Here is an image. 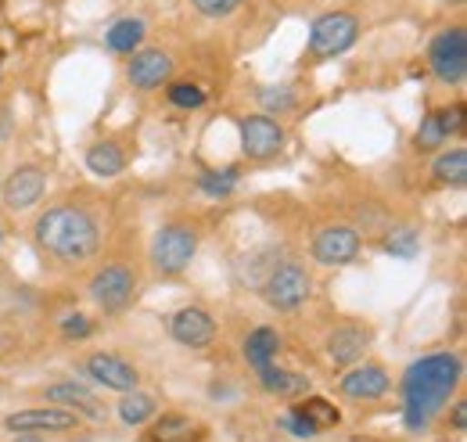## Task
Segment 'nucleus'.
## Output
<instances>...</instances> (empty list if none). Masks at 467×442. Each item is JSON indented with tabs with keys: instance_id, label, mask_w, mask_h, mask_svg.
Segmentation results:
<instances>
[{
	"instance_id": "obj_1",
	"label": "nucleus",
	"mask_w": 467,
	"mask_h": 442,
	"mask_svg": "<svg viewBox=\"0 0 467 442\" xmlns=\"http://www.w3.org/2000/svg\"><path fill=\"white\" fill-rule=\"evenodd\" d=\"M464 363L457 353H431L417 363H410L403 374V421L410 432H424L435 414L450 403V395L461 385Z\"/></svg>"
},
{
	"instance_id": "obj_2",
	"label": "nucleus",
	"mask_w": 467,
	"mask_h": 442,
	"mask_svg": "<svg viewBox=\"0 0 467 442\" xmlns=\"http://www.w3.org/2000/svg\"><path fill=\"white\" fill-rule=\"evenodd\" d=\"M33 241L58 263H87L101 245V226L79 205H55L33 223Z\"/></svg>"
},
{
	"instance_id": "obj_3",
	"label": "nucleus",
	"mask_w": 467,
	"mask_h": 442,
	"mask_svg": "<svg viewBox=\"0 0 467 442\" xmlns=\"http://www.w3.org/2000/svg\"><path fill=\"white\" fill-rule=\"evenodd\" d=\"M198 252V230L187 223H166L151 241V267L162 277H176L191 267Z\"/></svg>"
},
{
	"instance_id": "obj_4",
	"label": "nucleus",
	"mask_w": 467,
	"mask_h": 442,
	"mask_svg": "<svg viewBox=\"0 0 467 442\" xmlns=\"http://www.w3.org/2000/svg\"><path fill=\"white\" fill-rule=\"evenodd\" d=\"M359 40V18L352 11H327L309 26V55L338 58Z\"/></svg>"
},
{
	"instance_id": "obj_5",
	"label": "nucleus",
	"mask_w": 467,
	"mask_h": 442,
	"mask_svg": "<svg viewBox=\"0 0 467 442\" xmlns=\"http://www.w3.org/2000/svg\"><path fill=\"white\" fill-rule=\"evenodd\" d=\"M428 65L435 72L439 83L446 87H461L467 79V29L464 26H450L446 33H439L428 47Z\"/></svg>"
},
{
	"instance_id": "obj_6",
	"label": "nucleus",
	"mask_w": 467,
	"mask_h": 442,
	"mask_svg": "<svg viewBox=\"0 0 467 442\" xmlns=\"http://www.w3.org/2000/svg\"><path fill=\"white\" fill-rule=\"evenodd\" d=\"M309 291H313V280L306 274V267H298V263L274 267L266 284H263V295L277 313H295L298 306H306Z\"/></svg>"
},
{
	"instance_id": "obj_7",
	"label": "nucleus",
	"mask_w": 467,
	"mask_h": 442,
	"mask_svg": "<svg viewBox=\"0 0 467 442\" xmlns=\"http://www.w3.org/2000/svg\"><path fill=\"white\" fill-rule=\"evenodd\" d=\"M359 248H363V237L349 223H331L313 237V259L324 267H349L356 263Z\"/></svg>"
},
{
	"instance_id": "obj_8",
	"label": "nucleus",
	"mask_w": 467,
	"mask_h": 442,
	"mask_svg": "<svg viewBox=\"0 0 467 442\" xmlns=\"http://www.w3.org/2000/svg\"><path fill=\"white\" fill-rule=\"evenodd\" d=\"M133 295H137V277L130 274L126 267H119V263L98 270L94 280H90V299H94L105 313L126 310V306L133 302Z\"/></svg>"
},
{
	"instance_id": "obj_9",
	"label": "nucleus",
	"mask_w": 467,
	"mask_h": 442,
	"mask_svg": "<svg viewBox=\"0 0 467 442\" xmlns=\"http://www.w3.org/2000/svg\"><path fill=\"white\" fill-rule=\"evenodd\" d=\"M281 148H285V130H281L277 119H270V115H248V119H241V152L248 159L266 163Z\"/></svg>"
},
{
	"instance_id": "obj_10",
	"label": "nucleus",
	"mask_w": 467,
	"mask_h": 442,
	"mask_svg": "<svg viewBox=\"0 0 467 442\" xmlns=\"http://www.w3.org/2000/svg\"><path fill=\"white\" fill-rule=\"evenodd\" d=\"M79 421V414L65 410V406H36V410H18L7 414V432L15 436H40V432H72Z\"/></svg>"
},
{
	"instance_id": "obj_11",
	"label": "nucleus",
	"mask_w": 467,
	"mask_h": 442,
	"mask_svg": "<svg viewBox=\"0 0 467 442\" xmlns=\"http://www.w3.org/2000/svg\"><path fill=\"white\" fill-rule=\"evenodd\" d=\"M47 191V173L33 163L18 166L7 180H4V205L11 213H29Z\"/></svg>"
},
{
	"instance_id": "obj_12",
	"label": "nucleus",
	"mask_w": 467,
	"mask_h": 442,
	"mask_svg": "<svg viewBox=\"0 0 467 442\" xmlns=\"http://www.w3.org/2000/svg\"><path fill=\"white\" fill-rule=\"evenodd\" d=\"M170 334H173V342L187 345V349H205L216 338V321L198 306H183L170 317Z\"/></svg>"
},
{
	"instance_id": "obj_13",
	"label": "nucleus",
	"mask_w": 467,
	"mask_h": 442,
	"mask_svg": "<svg viewBox=\"0 0 467 442\" xmlns=\"http://www.w3.org/2000/svg\"><path fill=\"white\" fill-rule=\"evenodd\" d=\"M126 76H130V83L137 90H159L173 76V58L166 55V51H155V47L133 51L130 65H126Z\"/></svg>"
},
{
	"instance_id": "obj_14",
	"label": "nucleus",
	"mask_w": 467,
	"mask_h": 442,
	"mask_svg": "<svg viewBox=\"0 0 467 442\" xmlns=\"http://www.w3.org/2000/svg\"><path fill=\"white\" fill-rule=\"evenodd\" d=\"M83 371H87L98 385L112 388V392H130V388H137V382H140L137 367L126 363L116 353H94V356H87Z\"/></svg>"
},
{
	"instance_id": "obj_15",
	"label": "nucleus",
	"mask_w": 467,
	"mask_h": 442,
	"mask_svg": "<svg viewBox=\"0 0 467 442\" xmlns=\"http://www.w3.org/2000/svg\"><path fill=\"white\" fill-rule=\"evenodd\" d=\"M367 345H370V332L363 324H342L327 334V356L338 367H352L367 353Z\"/></svg>"
},
{
	"instance_id": "obj_16",
	"label": "nucleus",
	"mask_w": 467,
	"mask_h": 442,
	"mask_svg": "<svg viewBox=\"0 0 467 442\" xmlns=\"http://www.w3.org/2000/svg\"><path fill=\"white\" fill-rule=\"evenodd\" d=\"M389 385L392 378L381 363H363V367H352L349 374H342V392L349 399H381Z\"/></svg>"
},
{
	"instance_id": "obj_17",
	"label": "nucleus",
	"mask_w": 467,
	"mask_h": 442,
	"mask_svg": "<svg viewBox=\"0 0 467 442\" xmlns=\"http://www.w3.org/2000/svg\"><path fill=\"white\" fill-rule=\"evenodd\" d=\"M47 403L51 406H65L72 414H83V417H101V403L98 395L79 382H58V385L47 388Z\"/></svg>"
},
{
	"instance_id": "obj_18",
	"label": "nucleus",
	"mask_w": 467,
	"mask_h": 442,
	"mask_svg": "<svg viewBox=\"0 0 467 442\" xmlns=\"http://www.w3.org/2000/svg\"><path fill=\"white\" fill-rule=\"evenodd\" d=\"M144 37H148V22L144 18H119L105 29V47L112 55H133V51H140Z\"/></svg>"
},
{
	"instance_id": "obj_19",
	"label": "nucleus",
	"mask_w": 467,
	"mask_h": 442,
	"mask_svg": "<svg viewBox=\"0 0 467 442\" xmlns=\"http://www.w3.org/2000/svg\"><path fill=\"white\" fill-rule=\"evenodd\" d=\"M255 378H259V385L266 388L270 395H302V392H309V378H302L295 371H285V367H274V363L259 367Z\"/></svg>"
},
{
	"instance_id": "obj_20",
	"label": "nucleus",
	"mask_w": 467,
	"mask_h": 442,
	"mask_svg": "<svg viewBox=\"0 0 467 442\" xmlns=\"http://www.w3.org/2000/svg\"><path fill=\"white\" fill-rule=\"evenodd\" d=\"M277 349H281V334L274 332V328H255V332L248 334V342H244V360H248L252 371H259V367L274 363Z\"/></svg>"
},
{
	"instance_id": "obj_21",
	"label": "nucleus",
	"mask_w": 467,
	"mask_h": 442,
	"mask_svg": "<svg viewBox=\"0 0 467 442\" xmlns=\"http://www.w3.org/2000/svg\"><path fill=\"white\" fill-rule=\"evenodd\" d=\"M87 169L94 176L112 180V176H119L126 169V155L119 152V144H112V141H98V144L87 148Z\"/></svg>"
},
{
	"instance_id": "obj_22",
	"label": "nucleus",
	"mask_w": 467,
	"mask_h": 442,
	"mask_svg": "<svg viewBox=\"0 0 467 442\" xmlns=\"http://www.w3.org/2000/svg\"><path fill=\"white\" fill-rule=\"evenodd\" d=\"M435 180L446 184V187H464L467 184V148H453V152H442L435 159Z\"/></svg>"
},
{
	"instance_id": "obj_23",
	"label": "nucleus",
	"mask_w": 467,
	"mask_h": 442,
	"mask_svg": "<svg viewBox=\"0 0 467 442\" xmlns=\"http://www.w3.org/2000/svg\"><path fill=\"white\" fill-rule=\"evenodd\" d=\"M119 417H122V425H144V421H151V417H155V395L137 392V388L122 392Z\"/></svg>"
},
{
	"instance_id": "obj_24",
	"label": "nucleus",
	"mask_w": 467,
	"mask_h": 442,
	"mask_svg": "<svg viewBox=\"0 0 467 442\" xmlns=\"http://www.w3.org/2000/svg\"><path fill=\"white\" fill-rule=\"evenodd\" d=\"M194 439V421L183 414H162L151 425V442H191Z\"/></svg>"
},
{
	"instance_id": "obj_25",
	"label": "nucleus",
	"mask_w": 467,
	"mask_h": 442,
	"mask_svg": "<svg viewBox=\"0 0 467 442\" xmlns=\"http://www.w3.org/2000/svg\"><path fill=\"white\" fill-rule=\"evenodd\" d=\"M385 252H389L392 259H413V256L420 252V234H417V226H410V223L392 226V230L385 234Z\"/></svg>"
},
{
	"instance_id": "obj_26",
	"label": "nucleus",
	"mask_w": 467,
	"mask_h": 442,
	"mask_svg": "<svg viewBox=\"0 0 467 442\" xmlns=\"http://www.w3.org/2000/svg\"><path fill=\"white\" fill-rule=\"evenodd\" d=\"M298 410L313 421V428L317 432H324V428H335L338 421H342V414L335 410V403H327V399H320V395H309L306 403H298Z\"/></svg>"
},
{
	"instance_id": "obj_27",
	"label": "nucleus",
	"mask_w": 467,
	"mask_h": 442,
	"mask_svg": "<svg viewBox=\"0 0 467 442\" xmlns=\"http://www.w3.org/2000/svg\"><path fill=\"white\" fill-rule=\"evenodd\" d=\"M198 187L209 195V198H227L234 187H237V169H205L198 176Z\"/></svg>"
},
{
	"instance_id": "obj_28",
	"label": "nucleus",
	"mask_w": 467,
	"mask_h": 442,
	"mask_svg": "<svg viewBox=\"0 0 467 442\" xmlns=\"http://www.w3.org/2000/svg\"><path fill=\"white\" fill-rule=\"evenodd\" d=\"M446 141H450V137H446V130L439 126V115L428 111V115L420 119V126H417V137H413L417 152H439Z\"/></svg>"
},
{
	"instance_id": "obj_29",
	"label": "nucleus",
	"mask_w": 467,
	"mask_h": 442,
	"mask_svg": "<svg viewBox=\"0 0 467 442\" xmlns=\"http://www.w3.org/2000/svg\"><path fill=\"white\" fill-rule=\"evenodd\" d=\"M170 105L176 109H202L205 105V90L198 83H170Z\"/></svg>"
},
{
	"instance_id": "obj_30",
	"label": "nucleus",
	"mask_w": 467,
	"mask_h": 442,
	"mask_svg": "<svg viewBox=\"0 0 467 442\" xmlns=\"http://www.w3.org/2000/svg\"><path fill=\"white\" fill-rule=\"evenodd\" d=\"M259 101H263L266 115H285L295 105V94L288 87H263L259 90Z\"/></svg>"
},
{
	"instance_id": "obj_31",
	"label": "nucleus",
	"mask_w": 467,
	"mask_h": 442,
	"mask_svg": "<svg viewBox=\"0 0 467 442\" xmlns=\"http://www.w3.org/2000/svg\"><path fill=\"white\" fill-rule=\"evenodd\" d=\"M281 428H285V432H292L295 439H313V436H320V432L313 428V421H309L298 406H292V410L281 417Z\"/></svg>"
},
{
	"instance_id": "obj_32",
	"label": "nucleus",
	"mask_w": 467,
	"mask_h": 442,
	"mask_svg": "<svg viewBox=\"0 0 467 442\" xmlns=\"http://www.w3.org/2000/svg\"><path fill=\"white\" fill-rule=\"evenodd\" d=\"M191 4H194V11L205 15V18H227V15H234L244 0H191Z\"/></svg>"
},
{
	"instance_id": "obj_33",
	"label": "nucleus",
	"mask_w": 467,
	"mask_h": 442,
	"mask_svg": "<svg viewBox=\"0 0 467 442\" xmlns=\"http://www.w3.org/2000/svg\"><path fill=\"white\" fill-rule=\"evenodd\" d=\"M439 126L446 130V137H453V133H461L464 130V105H453V109H439Z\"/></svg>"
},
{
	"instance_id": "obj_34",
	"label": "nucleus",
	"mask_w": 467,
	"mask_h": 442,
	"mask_svg": "<svg viewBox=\"0 0 467 442\" xmlns=\"http://www.w3.org/2000/svg\"><path fill=\"white\" fill-rule=\"evenodd\" d=\"M61 334L65 338H87L90 334V321L83 313H65L61 317Z\"/></svg>"
},
{
	"instance_id": "obj_35",
	"label": "nucleus",
	"mask_w": 467,
	"mask_h": 442,
	"mask_svg": "<svg viewBox=\"0 0 467 442\" xmlns=\"http://www.w3.org/2000/svg\"><path fill=\"white\" fill-rule=\"evenodd\" d=\"M453 428L457 432H464L467 428V403L461 399V403H453Z\"/></svg>"
},
{
	"instance_id": "obj_36",
	"label": "nucleus",
	"mask_w": 467,
	"mask_h": 442,
	"mask_svg": "<svg viewBox=\"0 0 467 442\" xmlns=\"http://www.w3.org/2000/svg\"><path fill=\"white\" fill-rule=\"evenodd\" d=\"M15 442H40V436H18Z\"/></svg>"
},
{
	"instance_id": "obj_37",
	"label": "nucleus",
	"mask_w": 467,
	"mask_h": 442,
	"mask_svg": "<svg viewBox=\"0 0 467 442\" xmlns=\"http://www.w3.org/2000/svg\"><path fill=\"white\" fill-rule=\"evenodd\" d=\"M0 241H4V226H0Z\"/></svg>"
}]
</instances>
